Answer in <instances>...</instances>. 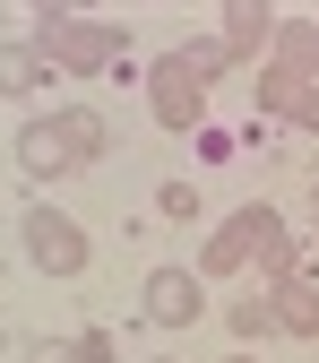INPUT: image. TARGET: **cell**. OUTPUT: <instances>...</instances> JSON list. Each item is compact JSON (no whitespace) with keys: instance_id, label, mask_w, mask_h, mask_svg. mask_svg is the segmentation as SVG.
Returning <instances> with one entry per match:
<instances>
[{"instance_id":"7a4b0ae2","label":"cell","mask_w":319,"mask_h":363,"mask_svg":"<svg viewBox=\"0 0 319 363\" xmlns=\"http://www.w3.org/2000/svg\"><path fill=\"white\" fill-rule=\"evenodd\" d=\"M26 251H35L43 277H78V268H86V234H78L61 208H35L26 216Z\"/></svg>"},{"instance_id":"5b68a950","label":"cell","mask_w":319,"mask_h":363,"mask_svg":"<svg viewBox=\"0 0 319 363\" xmlns=\"http://www.w3.org/2000/svg\"><path fill=\"white\" fill-rule=\"evenodd\" d=\"M267 311H277V329H294V337H319V286L311 277H277V294H267Z\"/></svg>"},{"instance_id":"9c48e42d","label":"cell","mask_w":319,"mask_h":363,"mask_svg":"<svg viewBox=\"0 0 319 363\" xmlns=\"http://www.w3.org/2000/svg\"><path fill=\"white\" fill-rule=\"evenodd\" d=\"M43 43H0V96H26V86H43Z\"/></svg>"},{"instance_id":"7c38bea8","label":"cell","mask_w":319,"mask_h":363,"mask_svg":"<svg viewBox=\"0 0 319 363\" xmlns=\"http://www.w3.org/2000/svg\"><path fill=\"white\" fill-rule=\"evenodd\" d=\"M302 96H311V86H302V78H285V69H267V78H259V104H267V113H294Z\"/></svg>"},{"instance_id":"8fae6325","label":"cell","mask_w":319,"mask_h":363,"mask_svg":"<svg viewBox=\"0 0 319 363\" xmlns=\"http://www.w3.org/2000/svg\"><path fill=\"white\" fill-rule=\"evenodd\" d=\"M259 35H267V9H250V0H242V9H224V52H250Z\"/></svg>"},{"instance_id":"277c9868","label":"cell","mask_w":319,"mask_h":363,"mask_svg":"<svg viewBox=\"0 0 319 363\" xmlns=\"http://www.w3.org/2000/svg\"><path fill=\"white\" fill-rule=\"evenodd\" d=\"M156 121H164V130H199V78L181 69V61L156 69Z\"/></svg>"},{"instance_id":"9a60e30c","label":"cell","mask_w":319,"mask_h":363,"mask_svg":"<svg viewBox=\"0 0 319 363\" xmlns=\"http://www.w3.org/2000/svg\"><path fill=\"white\" fill-rule=\"evenodd\" d=\"M35 363H78V346H35Z\"/></svg>"},{"instance_id":"3957f363","label":"cell","mask_w":319,"mask_h":363,"mask_svg":"<svg viewBox=\"0 0 319 363\" xmlns=\"http://www.w3.org/2000/svg\"><path fill=\"white\" fill-rule=\"evenodd\" d=\"M147 320L156 329H190L199 320V277H190V268H156V277H147Z\"/></svg>"},{"instance_id":"4fadbf2b","label":"cell","mask_w":319,"mask_h":363,"mask_svg":"<svg viewBox=\"0 0 319 363\" xmlns=\"http://www.w3.org/2000/svg\"><path fill=\"white\" fill-rule=\"evenodd\" d=\"M259 329H277V311H267V303H250V294H242V303H233V337H259Z\"/></svg>"},{"instance_id":"52a82bcc","label":"cell","mask_w":319,"mask_h":363,"mask_svg":"<svg viewBox=\"0 0 319 363\" xmlns=\"http://www.w3.org/2000/svg\"><path fill=\"white\" fill-rule=\"evenodd\" d=\"M277 69H285V78H302V86L319 78V26H311V18L277 26Z\"/></svg>"},{"instance_id":"8992f818","label":"cell","mask_w":319,"mask_h":363,"mask_svg":"<svg viewBox=\"0 0 319 363\" xmlns=\"http://www.w3.org/2000/svg\"><path fill=\"white\" fill-rule=\"evenodd\" d=\"M224 234L242 242V259H267V268H277V277H285V225L267 216V208H242L233 225H224Z\"/></svg>"},{"instance_id":"2e32d148","label":"cell","mask_w":319,"mask_h":363,"mask_svg":"<svg viewBox=\"0 0 319 363\" xmlns=\"http://www.w3.org/2000/svg\"><path fill=\"white\" fill-rule=\"evenodd\" d=\"M233 363H250V354H233Z\"/></svg>"},{"instance_id":"30bf717a","label":"cell","mask_w":319,"mask_h":363,"mask_svg":"<svg viewBox=\"0 0 319 363\" xmlns=\"http://www.w3.org/2000/svg\"><path fill=\"white\" fill-rule=\"evenodd\" d=\"M18 164H26V173H61V164H69V147H61V130H52V121H35L26 139H18Z\"/></svg>"},{"instance_id":"6da1fadb","label":"cell","mask_w":319,"mask_h":363,"mask_svg":"<svg viewBox=\"0 0 319 363\" xmlns=\"http://www.w3.org/2000/svg\"><path fill=\"white\" fill-rule=\"evenodd\" d=\"M112 52H121V35H104V26H78V18H43V61H52V69L95 78V69H112Z\"/></svg>"},{"instance_id":"ba28073f","label":"cell","mask_w":319,"mask_h":363,"mask_svg":"<svg viewBox=\"0 0 319 363\" xmlns=\"http://www.w3.org/2000/svg\"><path fill=\"white\" fill-rule=\"evenodd\" d=\"M52 130H61V147H69V164H86V156H104V113H86V104H69V113H52Z\"/></svg>"},{"instance_id":"5bb4252c","label":"cell","mask_w":319,"mask_h":363,"mask_svg":"<svg viewBox=\"0 0 319 363\" xmlns=\"http://www.w3.org/2000/svg\"><path fill=\"white\" fill-rule=\"evenodd\" d=\"M294 121H302V130H319V86H311L302 104H294Z\"/></svg>"}]
</instances>
